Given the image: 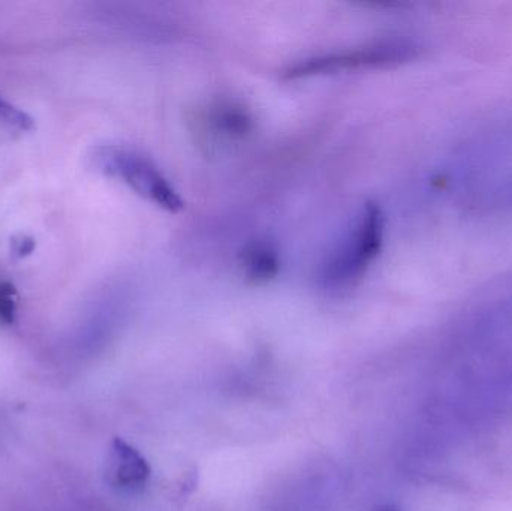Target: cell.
I'll return each instance as SVG.
<instances>
[{
    "mask_svg": "<svg viewBox=\"0 0 512 511\" xmlns=\"http://www.w3.org/2000/svg\"><path fill=\"white\" fill-rule=\"evenodd\" d=\"M15 315H17V290L9 282L0 281V323H14Z\"/></svg>",
    "mask_w": 512,
    "mask_h": 511,
    "instance_id": "ba28073f",
    "label": "cell"
},
{
    "mask_svg": "<svg viewBox=\"0 0 512 511\" xmlns=\"http://www.w3.org/2000/svg\"><path fill=\"white\" fill-rule=\"evenodd\" d=\"M35 246V240H33L32 237L24 236V234L14 237V239L11 240L12 252L20 258L27 257V255L32 254Z\"/></svg>",
    "mask_w": 512,
    "mask_h": 511,
    "instance_id": "9c48e42d",
    "label": "cell"
},
{
    "mask_svg": "<svg viewBox=\"0 0 512 511\" xmlns=\"http://www.w3.org/2000/svg\"><path fill=\"white\" fill-rule=\"evenodd\" d=\"M240 269L252 285H264L277 278L280 272V255L276 245L267 239L252 240L240 252Z\"/></svg>",
    "mask_w": 512,
    "mask_h": 511,
    "instance_id": "5b68a950",
    "label": "cell"
},
{
    "mask_svg": "<svg viewBox=\"0 0 512 511\" xmlns=\"http://www.w3.org/2000/svg\"><path fill=\"white\" fill-rule=\"evenodd\" d=\"M375 511H399L396 509V507L394 506H381V507H378V509H376Z\"/></svg>",
    "mask_w": 512,
    "mask_h": 511,
    "instance_id": "30bf717a",
    "label": "cell"
},
{
    "mask_svg": "<svg viewBox=\"0 0 512 511\" xmlns=\"http://www.w3.org/2000/svg\"><path fill=\"white\" fill-rule=\"evenodd\" d=\"M93 159L102 173L125 183L159 209L168 213L182 212L185 203L179 192L147 156L126 147L102 146L96 149Z\"/></svg>",
    "mask_w": 512,
    "mask_h": 511,
    "instance_id": "6da1fadb",
    "label": "cell"
},
{
    "mask_svg": "<svg viewBox=\"0 0 512 511\" xmlns=\"http://www.w3.org/2000/svg\"><path fill=\"white\" fill-rule=\"evenodd\" d=\"M420 54V48L411 41H382L364 47L334 51L321 56L298 60L283 72L285 80L331 75L343 71L390 68L409 62Z\"/></svg>",
    "mask_w": 512,
    "mask_h": 511,
    "instance_id": "3957f363",
    "label": "cell"
},
{
    "mask_svg": "<svg viewBox=\"0 0 512 511\" xmlns=\"http://www.w3.org/2000/svg\"><path fill=\"white\" fill-rule=\"evenodd\" d=\"M204 125L216 137L237 140L251 134L254 119L243 105L233 101H219L204 113Z\"/></svg>",
    "mask_w": 512,
    "mask_h": 511,
    "instance_id": "8992f818",
    "label": "cell"
},
{
    "mask_svg": "<svg viewBox=\"0 0 512 511\" xmlns=\"http://www.w3.org/2000/svg\"><path fill=\"white\" fill-rule=\"evenodd\" d=\"M0 120L11 128L20 131H30L35 126L32 117L24 111L18 110L14 105L8 104L5 99L0 98Z\"/></svg>",
    "mask_w": 512,
    "mask_h": 511,
    "instance_id": "52a82bcc",
    "label": "cell"
},
{
    "mask_svg": "<svg viewBox=\"0 0 512 511\" xmlns=\"http://www.w3.org/2000/svg\"><path fill=\"white\" fill-rule=\"evenodd\" d=\"M385 218L376 203L364 204L348 236L325 264L324 279L331 287L354 284L381 252Z\"/></svg>",
    "mask_w": 512,
    "mask_h": 511,
    "instance_id": "7a4b0ae2",
    "label": "cell"
},
{
    "mask_svg": "<svg viewBox=\"0 0 512 511\" xmlns=\"http://www.w3.org/2000/svg\"><path fill=\"white\" fill-rule=\"evenodd\" d=\"M111 483L123 491H140L150 479L146 459L131 444L116 438L111 447Z\"/></svg>",
    "mask_w": 512,
    "mask_h": 511,
    "instance_id": "277c9868",
    "label": "cell"
}]
</instances>
